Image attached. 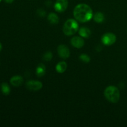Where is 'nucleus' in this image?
<instances>
[{
	"mask_svg": "<svg viewBox=\"0 0 127 127\" xmlns=\"http://www.w3.org/2000/svg\"><path fill=\"white\" fill-rule=\"evenodd\" d=\"M73 16L76 20L80 22H86L93 17L91 7L86 4L81 3L77 5L73 11Z\"/></svg>",
	"mask_w": 127,
	"mask_h": 127,
	"instance_id": "1",
	"label": "nucleus"
},
{
	"mask_svg": "<svg viewBox=\"0 0 127 127\" xmlns=\"http://www.w3.org/2000/svg\"><path fill=\"white\" fill-rule=\"evenodd\" d=\"M104 94L107 100L111 103L118 102L120 99V91L114 86H109L107 87L104 91Z\"/></svg>",
	"mask_w": 127,
	"mask_h": 127,
	"instance_id": "2",
	"label": "nucleus"
},
{
	"mask_svg": "<svg viewBox=\"0 0 127 127\" xmlns=\"http://www.w3.org/2000/svg\"><path fill=\"white\" fill-rule=\"evenodd\" d=\"M79 30L78 22L73 19H68L64 23L63 27V33L68 36H71L76 33Z\"/></svg>",
	"mask_w": 127,
	"mask_h": 127,
	"instance_id": "3",
	"label": "nucleus"
},
{
	"mask_svg": "<svg viewBox=\"0 0 127 127\" xmlns=\"http://www.w3.org/2000/svg\"><path fill=\"white\" fill-rule=\"evenodd\" d=\"M117 40V37L115 34L111 32H107L102 36L101 41L104 45L106 46H110L114 44Z\"/></svg>",
	"mask_w": 127,
	"mask_h": 127,
	"instance_id": "4",
	"label": "nucleus"
},
{
	"mask_svg": "<svg viewBox=\"0 0 127 127\" xmlns=\"http://www.w3.org/2000/svg\"><path fill=\"white\" fill-rule=\"evenodd\" d=\"M26 86L27 89L32 91H37L42 88L43 84L39 81L30 80L26 83Z\"/></svg>",
	"mask_w": 127,
	"mask_h": 127,
	"instance_id": "5",
	"label": "nucleus"
},
{
	"mask_svg": "<svg viewBox=\"0 0 127 127\" xmlns=\"http://www.w3.org/2000/svg\"><path fill=\"white\" fill-rule=\"evenodd\" d=\"M68 6V0H57L54 4V8L57 12H63L66 10Z\"/></svg>",
	"mask_w": 127,
	"mask_h": 127,
	"instance_id": "6",
	"label": "nucleus"
},
{
	"mask_svg": "<svg viewBox=\"0 0 127 127\" xmlns=\"http://www.w3.org/2000/svg\"><path fill=\"white\" fill-rule=\"evenodd\" d=\"M58 53L60 57L63 59H66L69 58L70 55V51L68 47L64 45H60L57 48Z\"/></svg>",
	"mask_w": 127,
	"mask_h": 127,
	"instance_id": "7",
	"label": "nucleus"
},
{
	"mask_svg": "<svg viewBox=\"0 0 127 127\" xmlns=\"http://www.w3.org/2000/svg\"><path fill=\"white\" fill-rule=\"evenodd\" d=\"M71 43L75 48H81L84 46V41L83 37L76 36L71 39Z\"/></svg>",
	"mask_w": 127,
	"mask_h": 127,
	"instance_id": "8",
	"label": "nucleus"
},
{
	"mask_svg": "<svg viewBox=\"0 0 127 127\" xmlns=\"http://www.w3.org/2000/svg\"><path fill=\"white\" fill-rule=\"evenodd\" d=\"M24 79L21 76H14L10 79V83L14 87H19L23 83Z\"/></svg>",
	"mask_w": 127,
	"mask_h": 127,
	"instance_id": "9",
	"label": "nucleus"
},
{
	"mask_svg": "<svg viewBox=\"0 0 127 127\" xmlns=\"http://www.w3.org/2000/svg\"><path fill=\"white\" fill-rule=\"evenodd\" d=\"M79 34L83 38H89L91 35V31L86 27H81L79 30Z\"/></svg>",
	"mask_w": 127,
	"mask_h": 127,
	"instance_id": "10",
	"label": "nucleus"
},
{
	"mask_svg": "<svg viewBox=\"0 0 127 127\" xmlns=\"http://www.w3.org/2000/svg\"><path fill=\"white\" fill-rule=\"evenodd\" d=\"M67 68V64L65 62H60L56 66V71L59 73H63Z\"/></svg>",
	"mask_w": 127,
	"mask_h": 127,
	"instance_id": "11",
	"label": "nucleus"
},
{
	"mask_svg": "<svg viewBox=\"0 0 127 127\" xmlns=\"http://www.w3.org/2000/svg\"><path fill=\"white\" fill-rule=\"evenodd\" d=\"M45 66L43 63H40V64H38L37 69H36V74H37V76L42 77L45 74Z\"/></svg>",
	"mask_w": 127,
	"mask_h": 127,
	"instance_id": "12",
	"label": "nucleus"
},
{
	"mask_svg": "<svg viewBox=\"0 0 127 127\" xmlns=\"http://www.w3.org/2000/svg\"><path fill=\"white\" fill-rule=\"evenodd\" d=\"M48 21L52 24H57L59 22V17L56 14L51 12L48 16Z\"/></svg>",
	"mask_w": 127,
	"mask_h": 127,
	"instance_id": "13",
	"label": "nucleus"
},
{
	"mask_svg": "<svg viewBox=\"0 0 127 127\" xmlns=\"http://www.w3.org/2000/svg\"><path fill=\"white\" fill-rule=\"evenodd\" d=\"M93 19L97 23H102L104 20V15L101 12H97L94 14Z\"/></svg>",
	"mask_w": 127,
	"mask_h": 127,
	"instance_id": "14",
	"label": "nucleus"
},
{
	"mask_svg": "<svg viewBox=\"0 0 127 127\" xmlns=\"http://www.w3.org/2000/svg\"><path fill=\"white\" fill-rule=\"evenodd\" d=\"M1 91L2 93L4 95H8L11 92V88L8 84L6 83H2L1 84Z\"/></svg>",
	"mask_w": 127,
	"mask_h": 127,
	"instance_id": "15",
	"label": "nucleus"
},
{
	"mask_svg": "<svg viewBox=\"0 0 127 127\" xmlns=\"http://www.w3.org/2000/svg\"><path fill=\"white\" fill-rule=\"evenodd\" d=\"M79 59L84 63H89L91 61L90 57L86 54H81L79 56Z\"/></svg>",
	"mask_w": 127,
	"mask_h": 127,
	"instance_id": "16",
	"label": "nucleus"
},
{
	"mask_svg": "<svg viewBox=\"0 0 127 127\" xmlns=\"http://www.w3.org/2000/svg\"><path fill=\"white\" fill-rule=\"evenodd\" d=\"M52 57H53V55H52V53L51 52H47L46 53H44L43 57V59L44 60L47 61V62H48V61H50L52 60Z\"/></svg>",
	"mask_w": 127,
	"mask_h": 127,
	"instance_id": "17",
	"label": "nucleus"
},
{
	"mask_svg": "<svg viewBox=\"0 0 127 127\" xmlns=\"http://www.w3.org/2000/svg\"><path fill=\"white\" fill-rule=\"evenodd\" d=\"M14 1V0H4L5 2H6V3H8V4L12 3Z\"/></svg>",
	"mask_w": 127,
	"mask_h": 127,
	"instance_id": "18",
	"label": "nucleus"
},
{
	"mask_svg": "<svg viewBox=\"0 0 127 127\" xmlns=\"http://www.w3.org/2000/svg\"><path fill=\"white\" fill-rule=\"evenodd\" d=\"M2 45H1V43H0V52L1 51V50H2Z\"/></svg>",
	"mask_w": 127,
	"mask_h": 127,
	"instance_id": "19",
	"label": "nucleus"
},
{
	"mask_svg": "<svg viewBox=\"0 0 127 127\" xmlns=\"http://www.w3.org/2000/svg\"><path fill=\"white\" fill-rule=\"evenodd\" d=\"M1 1H2V0H0V2H1Z\"/></svg>",
	"mask_w": 127,
	"mask_h": 127,
	"instance_id": "20",
	"label": "nucleus"
}]
</instances>
